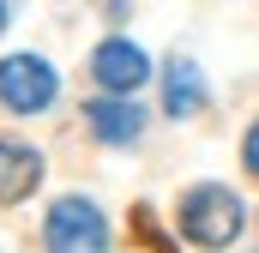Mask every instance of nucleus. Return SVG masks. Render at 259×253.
<instances>
[{"instance_id":"nucleus-1","label":"nucleus","mask_w":259,"mask_h":253,"mask_svg":"<svg viewBox=\"0 0 259 253\" xmlns=\"http://www.w3.org/2000/svg\"><path fill=\"white\" fill-rule=\"evenodd\" d=\"M175 223H181V235L193 241V247H229L235 235H241V223H247V205H241V193L223 187V181H199V187L181 193V211H175Z\"/></svg>"},{"instance_id":"nucleus-2","label":"nucleus","mask_w":259,"mask_h":253,"mask_svg":"<svg viewBox=\"0 0 259 253\" xmlns=\"http://www.w3.org/2000/svg\"><path fill=\"white\" fill-rule=\"evenodd\" d=\"M42 241H49V253H109V217L91 199L66 193L42 217Z\"/></svg>"},{"instance_id":"nucleus-3","label":"nucleus","mask_w":259,"mask_h":253,"mask_svg":"<svg viewBox=\"0 0 259 253\" xmlns=\"http://www.w3.org/2000/svg\"><path fill=\"white\" fill-rule=\"evenodd\" d=\"M55 97H61V72L42 55H6L0 61V103L12 115H42Z\"/></svg>"},{"instance_id":"nucleus-4","label":"nucleus","mask_w":259,"mask_h":253,"mask_svg":"<svg viewBox=\"0 0 259 253\" xmlns=\"http://www.w3.org/2000/svg\"><path fill=\"white\" fill-rule=\"evenodd\" d=\"M91 78H97L109 97H133V91L151 78V61H145V49H139V43L109 36V43H97V49H91Z\"/></svg>"},{"instance_id":"nucleus-5","label":"nucleus","mask_w":259,"mask_h":253,"mask_svg":"<svg viewBox=\"0 0 259 253\" xmlns=\"http://www.w3.org/2000/svg\"><path fill=\"white\" fill-rule=\"evenodd\" d=\"M84 126H91L103 145H133V139L145 133V109H139L133 97H97V103H84Z\"/></svg>"},{"instance_id":"nucleus-6","label":"nucleus","mask_w":259,"mask_h":253,"mask_svg":"<svg viewBox=\"0 0 259 253\" xmlns=\"http://www.w3.org/2000/svg\"><path fill=\"white\" fill-rule=\"evenodd\" d=\"M36 181H42V151H30L18 139H0V205L30 199Z\"/></svg>"},{"instance_id":"nucleus-7","label":"nucleus","mask_w":259,"mask_h":253,"mask_svg":"<svg viewBox=\"0 0 259 253\" xmlns=\"http://www.w3.org/2000/svg\"><path fill=\"white\" fill-rule=\"evenodd\" d=\"M163 109H169L175 121H187V115L205 109V72H199L193 61H181V55L163 66Z\"/></svg>"},{"instance_id":"nucleus-8","label":"nucleus","mask_w":259,"mask_h":253,"mask_svg":"<svg viewBox=\"0 0 259 253\" xmlns=\"http://www.w3.org/2000/svg\"><path fill=\"white\" fill-rule=\"evenodd\" d=\"M241 163H247V169L259 175V121L247 126V139H241Z\"/></svg>"},{"instance_id":"nucleus-9","label":"nucleus","mask_w":259,"mask_h":253,"mask_svg":"<svg viewBox=\"0 0 259 253\" xmlns=\"http://www.w3.org/2000/svg\"><path fill=\"white\" fill-rule=\"evenodd\" d=\"M0 30H6V0H0Z\"/></svg>"}]
</instances>
